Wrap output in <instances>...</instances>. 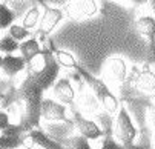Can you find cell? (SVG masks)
Instances as JSON below:
<instances>
[{"label": "cell", "mask_w": 155, "mask_h": 149, "mask_svg": "<svg viewBox=\"0 0 155 149\" xmlns=\"http://www.w3.org/2000/svg\"><path fill=\"white\" fill-rule=\"evenodd\" d=\"M8 34H9L12 38H15L18 43L31 37V31H29V29H26L23 25H14V23L8 28Z\"/></svg>", "instance_id": "cell-21"}, {"label": "cell", "mask_w": 155, "mask_h": 149, "mask_svg": "<svg viewBox=\"0 0 155 149\" xmlns=\"http://www.w3.org/2000/svg\"><path fill=\"white\" fill-rule=\"evenodd\" d=\"M52 52H54V57L57 60V63L61 66V68H68V69H75V66L78 65L77 60L66 51H61V49H57V48H52Z\"/></svg>", "instance_id": "cell-16"}, {"label": "cell", "mask_w": 155, "mask_h": 149, "mask_svg": "<svg viewBox=\"0 0 155 149\" xmlns=\"http://www.w3.org/2000/svg\"><path fill=\"white\" fill-rule=\"evenodd\" d=\"M18 51H20L21 57L25 58L26 65H29L34 58L40 57V54L43 52V49L40 46V41L37 38H31V37L26 38V40H23V41H20Z\"/></svg>", "instance_id": "cell-14"}, {"label": "cell", "mask_w": 155, "mask_h": 149, "mask_svg": "<svg viewBox=\"0 0 155 149\" xmlns=\"http://www.w3.org/2000/svg\"><path fill=\"white\" fill-rule=\"evenodd\" d=\"M130 83L138 91L152 94V92H155V72L149 68V65H144L140 71L130 75Z\"/></svg>", "instance_id": "cell-8"}, {"label": "cell", "mask_w": 155, "mask_h": 149, "mask_svg": "<svg viewBox=\"0 0 155 149\" xmlns=\"http://www.w3.org/2000/svg\"><path fill=\"white\" fill-rule=\"evenodd\" d=\"M98 149H126L115 137H112L110 134H104V138H103V141H101V146L98 147Z\"/></svg>", "instance_id": "cell-22"}, {"label": "cell", "mask_w": 155, "mask_h": 149, "mask_svg": "<svg viewBox=\"0 0 155 149\" xmlns=\"http://www.w3.org/2000/svg\"><path fill=\"white\" fill-rule=\"evenodd\" d=\"M26 134L23 135H6L0 134V149H17L25 144Z\"/></svg>", "instance_id": "cell-15"}, {"label": "cell", "mask_w": 155, "mask_h": 149, "mask_svg": "<svg viewBox=\"0 0 155 149\" xmlns=\"http://www.w3.org/2000/svg\"><path fill=\"white\" fill-rule=\"evenodd\" d=\"M114 135L126 149H132L134 141L138 137V127L135 126L134 120H132V117L124 104H121L118 111L115 112Z\"/></svg>", "instance_id": "cell-3"}, {"label": "cell", "mask_w": 155, "mask_h": 149, "mask_svg": "<svg viewBox=\"0 0 155 149\" xmlns=\"http://www.w3.org/2000/svg\"><path fill=\"white\" fill-rule=\"evenodd\" d=\"M18 46L20 43L9 34H2V37H0V54H14L15 51H18Z\"/></svg>", "instance_id": "cell-19"}, {"label": "cell", "mask_w": 155, "mask_h": 149, "mask_svg": "<svg viewBox=\"0 0 155 149\" xmlns=\"http://www.w3.org/2000/svg\"><path fill=\"white\" fill-rule=\"evenodd\" d=\"M63 146L66 149H94L91 146V141L87 140L86 137H83L81 134L80 135H72L69 138H66L63 141Z\"/></svg>", "instance_id": "cell-18"}, {"label": "cell", "mask_w": 155, "mask_h": 149, "mask_svg": "<svg viewBox=\"0 0 155 149\" xmlns=\"http://www.w3.org/2000/svg\"><path fill=\"white\" fill-rule=\"evenodd\" d=\"M41 18V12H40V8L38 6H32L26 11V14L23 15V20H21V25H23L26 29H34L37 28L38 22Z\"/></svg>", "instance_id": "cell-17"}, {"label": "cell", "mask_w": 155, "mask_h": 149, "mask_svg": "<svg viewBox=\"0 0 155 149\" xmlns=\"http://www.w3.org/2000/svg\"><path fill=\"white\" fill-rule=\"evenodd\" d=\"M9 121H11L9 120V114L5 112V111H0V131H2L3 127H6Z\"/></svg>", "instance_id": "cell-23"}, {"label": "cell", "mask_w": 155, "mask_h": 149, "mask_svg": "<svg viewBox=\"0 0 155 149\" xmlns=\"http://www.w3.org/2000/svg\"><path fill=\"white\" fill-rule=\"evenodd\" d=\"M72 121H74V124H75V127H77V131H78L83 137H86L89 141L98 140V138L104 137L103 127L98 126L97 121L84 117L80 111H72Z\"/></svg>", "instance_id": "cell-4"}, {"label": "cell", "mask_w": 155, "mask_h": 149, "mask_svg": "<svg viewBox=\"0 0 155 149\" xmlns=\"http://www.w3.org/2000/svg\"><path fill=\"white\" fill-rule=\"evenodd\" d=\"M25 143H31L34 146H38L41 149H66L61 143H58L57 140L51 138L45 131L38 129V127H32L26 132V140Z\"/></svg>", "instance_id": "cell-10"}, {"label": "cell", "mask_w": 155, "mask_h": 149, "mask_svg": "<svg viewBox=\"0 0 155 149\" xmlns=\"http://www.w3.org/2000/svg\"><path fill=\"white\" fill-rule=\"evenodd\" d=\"M104 74L118 84L124 83L129 77V69L126 65V60L123 57H110L106 60L104 65Z\"/></svg>", "instance_id": "cell-7"}, {"label": "cell", "mask_w": 155, "mask_h": 149, "mask_svg": "<svg viewBox=\"0 0 155 149\" xmlns=\"http://www.w3.org/2000/svg\"><path fill=\"white\" fill-rule=\"evenodd\" d=\"M135 29L140 35H143L149 41L150 58H155V17L140 15L135 20Z\"/></svg>", "instance_id": "cell-9"}, {"label": "cell", "mask_w": 155, "mask_h": 149, "mask_svg": "<svg viewBox=\"0 0 155 149\" xmlns=\"http://www.w3.org/2000/svg\"><path fill=\"white\" fill-rule=\"evenodd\" d=\"M150 121H152V126L155 127V106H153L152 111H150Z\"/></svg>", "instance_id": "cell-24"}, {"label": "cell", "mask_w": 155, "mask_h": 149, "mask_svg": "<svg viewBox=\"0 0 155 149\" xmlns=\"http://www.w3.org/2000/svg\"><path fill=\"white\" fill-rule=\"evenodd\" d=\"M26 61L21 55H14V54H5L3 55V65H2V72L5 77H15L21 71L26 69Z\"/></svg>", "instance_id": "cell-13"}, {"label": "cell", "mask_w": 155, "mask_h": 149, "mask_svg": "<svg viewBox=\"0 0 155 149\" xmlns=\"http://www.w3.org/2000/svg\"><path fill=\"white\" fill-rule=\"evenodd\" d=\"M45 86L40 83L35 72L29 71L25 80L17 88V100L23 103V115H21L20 124L23 126L25 132H28L32 127L38 126L41 120V101L45 94Z\"/></svg>", "instance_id": "cell-1"}, {"label": "cell", "mask_w": 155, "mask_h": 149, "mask_svg": "<svg viewBox=\"0 0 155 149\" xmlns=\"http://www.w3.org/2000/svg\"><path fill=\"white\" fill-rule=\"evenodd\" d=\"M153 147H155V135H153Z\"/></svg>", "instance_id": "cell-27"}, {"label": "cell", "mask_w": 155, "mask_h": 149, "mask_svg": "<svg viewBox=\"0 0 155 149\" xmlns=\"http://www.w3.org/2000/svg\"><path fill=\"white\" fill-rule=\"evenodd\" d=\"M15 20V14L14 11L5 5V3H0V28L2 29H8Z\"/></svg>", "instance_id": "cell-20"}, {"label": "cell", "mask_w": 155, "mask_h": 149, "mask_svg": "<svg viewBox=\"0 0 155 149\" xmlns=\"http://www.w3.org/2000/svg\"><path fill=\"white\" fill-rule=\"evenodd\" d=\"M69 11L75 18H89L98 12V5L95 0H72Z\"/></svg>", "instance_id": "cell-12"}, {"label": "cell", "mask_w": 155, "mask_h": 149, "mask_svg": "<svg viewBox=\"0 0 155 149\" xmlns=\"http://www.w3.org/2000/svg\"><path fill=\"white\" fill-rule=\"evenodd\" d=\"M52 92H54V97L57 98V101H60L66 106L72 104L75 100V89L72 86V81L66 77L55 80V83L52 84Z\"/></svg>", "instance_id": "cell-11"}, {"label": "cell", "mask_w": 155, "mask_h": 149, "mask_svg": "<svg viewBox=\"0 0 155 149\" xmlns=\"http://www.w3.org/2000/svg\"><path fill=\"white\" fill-rule=\"evenodd\" d=\"M63 11L60 8H51V6H46L45 12L41 14V18L38 22V29H37V34L40 35V38H46V35H49L55 26L58 25V22L63 18Z\"/></svg>", "instance_id": "cell-6"}, {"label": "cell", "mask_w": 155, "mask_h": 149, "mask_svg": "<svg viewBox=\"0 0 155 149\" xmlns=\"http://www.w3.org/2000/svg\"><path fill=\"white\" fill-rule=\"evenodd\" d=\"M75 71L81 75V78L87 83V86L91 88V92L94 94V97L97 98V101L100 103V106L104 109V112L107 114H115L120 108V101L117 98V95L110 91V88L101 80L94 77L89 71H86L84 68H81L80 65L75 66Z\"/></svg>", "instance_id": "cell-2"}, {"label": "cell", "mask_w": 155, "mask_h": 149, "mask_svg": "<svg viewBox=\"0 0 155 149\" xmlns=\"http://www.w3.org/2000/svg\"><path fill=\"white\" fill-rule=\"evenodd\" d=\"M130 3H135V5H144V3H147L149 0H129Z\"/></svg>", "instance_id": "cell-25"}, {"label": "cell", "mask_w": 155, "mask_h": 149, "mask_svg": "<svg viewBox=\"0 0 155 149\" xmlns=\"http://www.w3.org/2000/svg\"><path fill=\"white\" fill-rule=\"evenodd\" d=\"M40 114H41V118L46 121H69L66 104L54 98H43Z\"/></svg>", "instance_id": "cell-5"}, {"label": "cell", "mask_w": 155, "mask_h": 149, "mask_svg": "<svg viewBox=\"0 0 155 149\" xmlns=\"http://www.w3.org/2000/svg\"><path fill=\"white\" fill-rule=\"evenodd\" d=\"M2 65H3V55L0 54V71H2Z\"/></svg>", "instance_id": "cell-26"}, {"label": "cell", "mask_w": 155, "mask_h": 149, "mask_svg": "<svg viewBox=\"0 0 155 149\" xmlns=\"http://www.w3.org/2000/svg\"><path fill=\"white\" fill-rule=\"evenodd\" d=\"M0 37H2V28H0Z\"/></svg>", "instance_id": "cell-28"}]
</instances>
